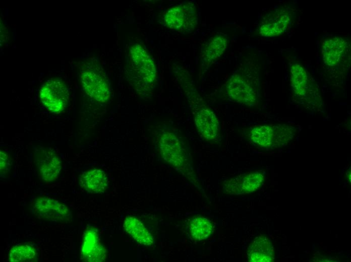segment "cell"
Here are the masks:
<instances>
[{
	"mask_svg": "<svg viewBox=\"0 0 351 262\" xmlns=\"http://www.w3.org/2000/svg\"><path fill=\"white\" fill-rule=\"evenodd\" d=\"M160 154L168 164L190 178L193 171L186 145L182 136L174 129L166 125H160L153 130Z\"/></svg>",
	"mask_w": 351,
	"mask_h": 262,
	"instance_id": "obj_1",
	"label": "cell"
},
{
	"mask_svg": "<svg viewBox=\"0 0 351 262\" xmlns=\"http://www.w3.org/2000/svg\"><path fill=\"white\" fill-rule=\"evenodd\" d=\"M127 71L128 80L137 94L148 96L154 88L156 70L152 56L141 45L130 47Z\"/></svg>",
	"mask_w": 351,
	"mask_h": 262,
	"instance_id": "obj_2",
	"label": "cell"
},
{
	"mask_svg": "<svg viewBox=\"0 0 351 262\" xmlns=\"http://www.w3.org/2000/svg\"><path fill=\"white\" fill-rule=\"evenodd\" d=\"M292 96L296 102L311 110L322 107V101L319 88L313 78L300 63L290 67Z\"/></svg>",
	"mask_w": 351,
	"mask_h": 262,
	"instance_id": "obj_3",
	"label": "cell"
},
{
	"mask_svg": "<svg viewBox=\"0 0 351 262\" xmlns=\"http://www.w3.org/2000/svg\"><path fill=\"white\" fill-rule=\"evenodd\" d=\"M190 102L192 105L194 121L198 132L208 141H215L219 134V121L214 113L206 105L195 99V90L187 79H180Z\"/></svg>",
	"mask_w": 351,
	"mask_h": 262,
	"instance_id": "obj_4",
	"label": "cell"
},
{
	"mask_svg": "<svg viewBox=\"0 0 351 262\" xmlns=\"http://www.w3.org/2000/svg\"><path fill=\"white\" fill-rule=\"evenodd\" d=\"M80 81L85 93L100 103L107 102L111 96L107 79L100 67L90 62L81 66Z\"/></svg>",
	"mask_w": 351,
	"mask_h": 262,
	"instance_id": "obj_5",
	"label": "cell"
},
{
	"mask_svg": "<svg viewBox=\"0 0 351 262\" xmlns=\"http://www.w3.org/2000/svg\"><path fill=\"white\" fill-rule=\"evenodd\" d=\"M296 133V128L288 124H267L253 127L249 137L259 147L276 148L287 145Z\"/></svg>",
	"mask_w": 351,
	"mask_h": 262,
	"instance_id": "obj_6",
	"label": "cell"
},
{
	"mask_svg": "<svg viewBox=\"0 0 351 262\" xmlns=\"http://www.w3.org/2000/svg\"><path fill=\"white\" fill-rule=\"evenodd\" d=\"M165 25L171 30L183 34L192 32L198 23V15L195 4L183 3L168 10L163 16Z\"/></svg>",
	"mask_w": 351,
	"mask_h": 262,
	"instance_id": "obj_7",
	"label": "cell"
},
{
	"mask_svg": "<svg viewBox=\"0 0 351 262\" xmlns=\"http://www.w3.org/2000/svg\"><path fill=\"white\" fill-rule=\"evenodd\" d=\"M39 98L48 111L62 112L68 105L69 89L66 83L59 79L47 80L40 87Z\"/></svg>",
	"mask_w": 351,
	"mask_h": 262,
	"instance_id": "obj_8",
	"label": "cell"
},
{
	"mask_svg": "<svg viewBox=\"0 0 351 262\" xmlns=\"http://www.w3.org/2000/svg\"><path fill=\"white\" fill-rule=\"evenodd\" d=\"M226 91L229 98L236 102L249 106L258 103L256 87L243 75H233L226 83Z\"/></svg>",
	"mask_w": 351,
	"mask_h": 262,
	"instance_id": "obj_9",
	"label": "cell"
},
{
	"mask_svg": "<svg viewBox=\"0 0 351 262\" xmlns=\"http://www.w3.org/2000/svg\"><path fill=\"white\" fill-rule=\"evenodd\" d=\"M292 12L291 9L281 7L275 9L262 19L259 32L265 37H274L284 33L291 23Z\"/></svg>",
	"mask_w": 351,
	"mask_h": 262,
	"instance_id": "obj_10",
	"label": "cell"
},
{
	"mask_svg": "<svg viewBox=\"0 0 351 262\" xmlns=\"http://www.w3.org/2000/svg\"><path fill=\"white\" fill-rule=\"evenodd\" d=\"M34 157L44 181L50 182L57 178L61 170V162L53 150L44 146L37 147L35 149Z\"/></svg>",
	"mask_w": 351,
	"mask_h": 262,
	"instance_id": "obj_11",
	"label": "cell"
},
{
	"mask_svg": "<svg viewBox=\"0 0 351 262\" xmlns=\"http://www.w3.org/2000/svg\"><path fill=\"white\" fill-rule=\"evenodd\" d=\"M33 211L39 218L53 221H65L71 217L68 208L62 203L48 197H39L34 202Z\"/></svg>",
	"mask_w": 351,
	"mask_h": 262,
	"instance_id": "obj_12",
	"label": "cell"
},
{
	"mask_svg": "<svg viewBox=\"0 0 351 262\" xmlns=\"http://www.w3.org/2000/svg\"><path fill=\"white\" fill-rule=\"evenodd\" d=\"M263 181L264 175L260 172H248L228 180L224 189L229 194H246L258 189Z\"/></svg>",
	"mask_w": 351,
	"mask_h": 262,
	"instance_id": "obj_13",
	"label": "cell"
},
{
	"mask_svg": "<svg viewBox=\"0 0 351 262\" xmlns=\"http://www.w3.org/2000/svg\"><path fill=\"white\" fill-rule=\"evenodd\" d=\"M350 45L344 39L333 37L325 39L322 44V56L324 62L334 67L343 62L348 53Z\"/></svg>",
	"mask_w": 351,
	"mask_h": 262,
	"instance_id": "obj_14",
	"label": "cell"
},
{
	"mask_svg": "<svg viewBox=\"0 0 351 262\" xmlns=\"http://www.w3.org/2000/svg\"><path fill=\"white\" fill-rule=\"evenodd\" d=\"M81 256L87 261H103L106 258L105 249L100 242L95 229H88L85 232Z\"/></svg>",
	"mask_w": 351,
	"mask_h": 262,
	"instance_id": "obj_15",
	"label": "cell"
},
{
	"mask_svg": "<svg viewBox=\"0 0 351 262\" xmlns=\"http://www.w3.org/2000/svg\"><path fill=\"white\" fill-rule=\"evenodd\" d=\"M227 46V39L223 35L217 34L203 46L201 52V67L208 68L223 53Z\"/></svg>",
	"mask_w": 351,
	"mask_h": 262,
	"instance_id": "obj_16",
	"label": "cell"
},
{
	"mask_svg": "<svg viewBox=\"0 0 351 262\" xmlns=\"http://www.w3.org/2000/svg\"><path fill=\"white\" fill-rule=\"evenodd\" d=\"M248 260L251 262H272L274 259V250L272 242L264 235L256 237L247 250Z\"/></svg>",
	"mask_w": 351,
	"mask_h": 262,
	"instance_id": "obj_17",
	"label": "cell"
},
{
	"mask_svg": "<svg viewBox=\"0 0 351 262\" xmlns=\"http://www.w3.org/2000/svg\"><path fill=\"white\" fill-rule=\"evenodd\" d=\"M79 182L84 190L93 193H103L109 183L106 174L98 169H91L82 173Z\"/></svg>",
	"mask_w": 351,
	"mask_h": 262,
	"instance_id": "obj_18",
	"label": "cell"
},
{
	"mask_svg": "<svg viewBox=\"0 0 351 262\" xmlns=\"http://www.w3.org/2000/svg\"><path fill=\"white\" fill-rule=\"evenodd\" d=\"M123 227L126 232L139 244L149 246L154 243L153 235L137 218L133 216L127 217L125 219Z\"/></svg>",
	"mask_w": 351,
	"mask_h": 262,
	"instance_id": "obj_19",
	"label": "cell"
},
{
	"mask_svg": "<svg viewBox=\"0 0 351 262\" xmlns=\"http://www.w3.org/2000/svg\"><path fill=\"white\" fill-rule=\"evenodd\" d=\"M189 229L193 239L202 240L206 239L211 234L213 226L209 219L198 216L193 218L191 220Z\"/></svg>",
	"mask_w": 351,
	"mask_h": 262,
	"instance_id": "obj_20",
	"label": "cell"
},
{
	"mask_svg": "<svg viewBox=\"0 0 351 262\" xmlns=\"http://www.w3.org/2000/svg\"><path fill=\"white\" fill-rule=\"evenodd\" d=\"M38 254L36 250L29 245L19 244L10 251L9 260L13 262H32L37 261Z\"/></svg>",
	"mask_w": 351,
	"mask_h": 262,
	"instance_id": "obj_21",
	"label": "cell"
},
{
	"mask_svg": "<svg viewBox=\"0 0 351 262\" xmlns=\"http://www.w3.org/2000/svg\"><path fill=\"white\" fill-rule=\"evenodd\" d=\"M1 177L6 175L9 172L11 162L10 157L4 151L1 150Z\"/></svg>",
	"mask_w": 351,
	"mask_h": 262,
	"instance_id": "obj_22",
	"label": "cell"
},
{
	"mask_svg": "<svg viewBox=\"0 0 351 262\" xmlns=\"http://www.w3.org/2000/svg\"><path fill=\"white\" fill-rule=\"evenodd\" d=\"M347 173H348L346 174L347 176L348 177H347V179H348V180H349V182H350V169H349V171H348Z\"/></svg>",
	"mask_w": 351,
	"mask_h": 262,
	"instance_id": "obj_23",
	"label": "cell"
}]
</instances>
